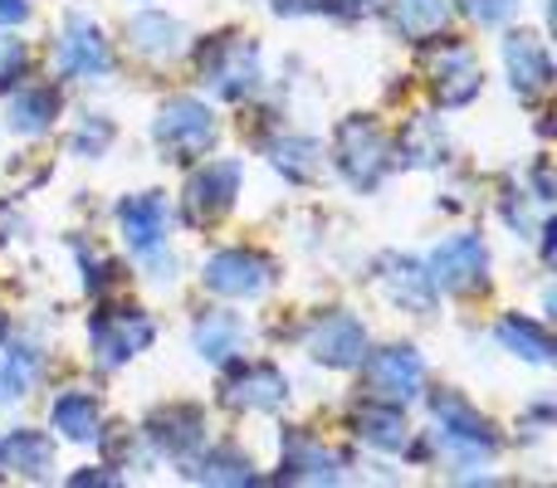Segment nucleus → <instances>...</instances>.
I'll use <instances>...</instances> for the list:
<instances>
[{
    "label": "nucleus",
    "instance_id": "f257e3e1",
    "mask_svg": "<svg viewBox=\"0 0 557 488\" xmlns=\"http://www.w3.org/2000/svg\"><path fill=\"white\" fill-rule=\"evenodd\" d=\"M117 225H123V240L133 249L137 259H147L152 264V278H166L172 284V268L176 259L166 254V230H172V205H166V196L157 191H143V196H127L123 205H117Z\"/></svg>",
    "mask_w": 557,
    "mask_h": 488
},
{
    "label": "nucleus",
    "instance_id": "f03ea898",
    "mask_svg": "<svg viewBox=\"0 0 557 488\" xmlns=\"http://www.w3.org/2000/svg\"><path fill=\"white\" fill-rule=\"evenodd\" d=\"M215 133H221L215 113L206 103H196V98H172L152 123L157 147H162L172 162H196V157H206L215 147Z\"/></svg>",
    "mask_w": 557,
    "mask_h": 488
},
{
    "label": "nucleus",
    "instance_id": "7ed1b4c3",
    "mask_svg": "<svg viewBox=\"0 0 557 488\" xmlns=\"http://www.w3.org/2000/svg\"><path fill=\"white\" fill-rule=\"evenodd\" d=\"M333 157L357 191H372V186L392 172V147H386L382 127H376L372 117H347V123L337 127Z\"/></svg>",
    "mask_w": 557,
    "mask_h": 488
},
{
    "label": "nucleus",
    "instance_id": "20e7f679",
    "mask_svg": "<svg viewBox=\"0 0 557 488\" xmlns=\"http://www.w3.org/2000/svg\"><path fill=\"white\" fill-rule=\"evenodd\" d=\"M201 78L221 98H245L260 88V49L245 35H221L201 49Z\"/></svg>",
    "mask_w": 557,
    "mask_h": 488
},
{
    "label": "nucleus",
    "instance_id": "39448f33",
    "mask_svg": "<svg viewBox=\"0 0 557 488\" xmlns=\"http://www.w3.org/2000/svg\"><path fill=\"white\" fill-rule=\"evenodd\" d=\"M431 411H435V425H441V445L455 454V460H494V450H499V440H494V430H490V421H484L480 411H474L470 401H460V396H450V391H441L431 401Z\"/></svg>",
    "mask_w": 557,
    "mask_h": 488
},
{
    "label": "nucleus",
    "instance_id": "423d86ee",
    "mask_svg": "<svg viewBox=\"0 0 557 488\" xmlns=\"http://www.w3.org/2000/svg\"><path fill=\"white\" fill-rule=\"evenodd\" d=\"M152 333L157 327L143 308H108V313H94V323H88V342H94V356L103 366L133 362L137 352H147Z\"/></svg>",
    "mask_w": 557,
    "mask_h": 488
},
{
    "label": "nucleus",
    "instance_id": "0eeeda50",
    "mask_svg": "<svg viewBox=\"0 0 557 488\" xmlns=\"http://www.w3.org/2000/svg\"><path fill=\"white\" fill-rule=\"evenodd\" d=\"M357 366H362V376H367L376 401H392V405H406L411 396H421V386H425V362L416 356V347L367 352Z\"/></svg>",
    "mask_w": 557,
    "mask_h": 488
},
{
    "label": "nucleus",
    "instance_id": "6e6552de",
    "mask_svg": "<svg viewBox=\"0 0 557 488\" xmlns=\"http://www.w3.org/2000/svg\"><path fill=\"white\" fill-rule=\"evenodd\" d=\"M201 278L221 298H260L274 284V259L255 254V249H221L206 259Z\"/></svg>",
    "mask_w": 557,
    "mask_h": 488
},
{
    "label": "nucleus",
    "instance_id": "1a4fd4ad",
    "mask_svg": "<svg viewBox=\"0 0 557 488\" xmlns=\"http://www.w3.org/2000/svg\"><path fill=\"white\" fill-rule=\"evenodd\" d=\"M425 274H431V284L441 288V293H470V288H480L484 274H490V249H484L480 235H455V240H445L431 254Z\"/></svg>",
    "mask_w": 557,
    "mask_h": 488
},
{
    "label": "nucleus",
    "instance_id": "9d476101",
    "mask_svg": "<svg viewBox=\"0 0 557 488\" xmlns=\"http://www.w3.org/2000/svg\"><path fill=\"white\" fill-rule=\"evenodd\" d=\"M240 196V162H206L186 182V221L191 225H215Z\"/></svg>",
    "mask_w": 557,
    "mask_h": 488
},
{
    "label": "nucleus",
    "instance_id": "9b49d317",
    "mask_svg": "<svg viewBox=\"0 0 557 488\" xmlns=\"http://www.w3.org/2000/svg\"><path fill=\"white\" fill-rule=\"evenodd\" d=\"M113 68L108 59V39L98 35V25L88 15L64 20V39H59V74L64 78H103Z\"/></svg>",
    "mask_w": 557,
    "mask_h": 488
},
{
    "label": "nucleus",
    "instance_id": "f8f14e48",
    "mask_svg": "<svg viewBox=\"0 0 557 488\" xmlns=\"http://www.w3.org/2000/svg\"><path fill=\"white\" fill-rule=\"evenodd\" d=\"M308 352L323 366H357L367 356V327L352 313H327L308 333Z\"/></svg>",
    "mask_w": 557,
    "mask_h": 488
},
{
    "label": "nucleus",
    "instance_id": "ddd939ff",
    "mask_svg": "<svg viewBox=\"0 0 557 488\" xmlns=\"http://www.w3.org/2000/svg\"><path fill=\"white\" fill-rule=\"evenodd\" d=\"M284 401H288V381L270 362H250L225 381V405H235V411H278Z\"/></svg>",
    "mask_w": 557,
    "mask_h": 488
},
{
    "label": "nucleus",
    "instance_id": "4468645a",
    "mask_svg": "<svg viewBox=\"0 0 557 488\" xmlns=\"http://www.w3.org/2000/svg\"><path fill=\"white\" fill-rule=\"evenodd\" d=\"M147 440L162 454H172V460H191L206 445V415L196 405H166V411H157L147 421Z\"/></svg>",
    "mask_w": 557,
    "mask_h": 488
},
{
    "label": "nucleus",
    "instance_id": "2eb2a0df",
    "mask_svg": "<svg viewBox=\"0 0 557 488\" xmlns=\"http://www.w3.org/2000/svg\"><path fill=\"white\" fill-rule=\"evenodd\" d=\"M480 64H474V54L465 45H441V59H435V98H441V108H465L474 93H480Z\"/></svg>",
    "mask_w": 557,
    "mask_h": 488
},
{
    "label": "nucleus",
    "instance_id": "dca6fc26",
    "mask_svg": "<svg viewBox=\"0 0 557 488\" xmlns=\"http://www.w3.org/2000/svg\"><path fill=\"white\" fill-rule=\"evenodd\" d=\"M504 64H509L513 93L519 98H539L543 88L553 84V59H548V49H543V39H533V35L504 39Z\"/></svg>",
    "mask_w": 557,
    "mask_h": 488
},
{
    "label": "nucleus",
    "instance_id": "f3484780",
    "mask_svg": "<svg viewBox=\"0 0 557 488\" xmlns=\"http://www.w3.org/2000/svg\"><path fill=\"white\" fill-rule=\"evenodd\" d=\"M278 479L288 484H337L343 479V460L333 450H323L308 435H284V470Z\"/></svg>",
    "mask_w": 557,
    "mask_h": 488
},
{
    "label": "nucleus",
    "instance_id": "a211bd4d",
    "mask_svg": "<svg viewBox=\"0 0 557 488\" xmlns=\"http://www.w3.org/2000/svg\"><path fill=\"white\" fill-rule=\"evenodd\" d=\"M127 45L147 59H176L186 49V25L162 10H143V15L127 20Z\"/></svg>",
    "mask_w": 557,
    "mask_h": 488
},
{
    "label": "nucleus",
    "instance_id": "6ab92c4d",
    "mask_svg": "<svg viewBox=\"0 0 557 488\" xmlns=\"http://www.w3.org/2000/svg\"><path fill=\"white\" fill-rule=\"evenodd\" d=\"M352 425H357V435H362L367 445H376V450H401V445L411 440V425H406L401 405H392V401H367V405H357Z\"/></svg>",
    "mask_w": 557,
    "mask_h": 488
},
{
    "label": "nucleus",
    "instance_id": "aec40b11",
    "mask_svg": "<svg viewBox=\"0 0 557 488\" xmlns=\"http://www.w3.org/2000/svg\"><path fill=\"white\" fill-rule=\"evenodd\" d=\"M0 464L25 474V479H45V474L54 470V445L39 430H10L5 440H0Z\"/></svg>",
    "mask_w": 557,
    "mask_h": 488
},
{
    "label": "nucleus",
    "instance_id": "412c9836",
    "mask_svg": "<svg viewBox=\"0 0 557 488\" xmlns=\"http://www.w3.org/2000/svg\"><path fill=\"white\" fill-rule=\"evenodd\" d=\"M49 421H54V430L64 435V440L74 445H88V440H103V415H98V401L84 391H64L54 401V411H49Z\"/></svg>",
    "mask_w": 557,
    "mask_h": 488
},
{
    "label": "nucleus",
    "instance_id": "4be33fe9",
    "mask_svg": "<svg viewBox=\"0 0 557 488\" xmlns=\"http://www.w3.org/2000/svg\"><path fill=\"white\" fill-rule=\"evenodd\" d=\"M240 347H245V323L235 313H206L196 323V352L206 362H231Z\"/></svg>",
    "mask_w": 557,
    "mask_h": 488
},
{
    "label": "nucleus",
    "instance_id": "5701e85b",
    "mask_svg": "<svg viewBox=\"0 0 557 488\" xmlns=\"http://www.w3.org/2000/svg\"><path fill=\"white\" fill-rule=\"evenodd\" d=\"M59 113V93L54 88H20L15 98H10V127L15 133H49V123H54Z\"/></svg>",
    "mask_w": 557,
    "mask_h": 488
},
{
    "label": "nucleus",
    "instance_id": "b1692460",
    "mask_svg": "<svg viewBox=\"0 0 557 488\" xmlns=\"http://www.w3.org/2000/svg\"><path fill=\"white\" fill-rule=\"evenodd\" d=\"M499 342L509 347L513 356L533 362V366H548L553 362V337L543 333L533 317H504V323H499Z\"/></svg>",
    "mask_w": 557,
    "mask_h": 488
},
{
    "label": "nucleus",
    "instance_id": "393cba45",
    "mask_svg": "<svg viewBox=\"0 0 557 488\" xmlns=\"http://www.w3.org/2000/svg\"><path fill=\"white\" fill-rule=\"evenodd\" d=\"M186 479H196V484H255V470L240 450H206L201 460H191Z\"/></svg>",
    "mask_w": 557,
    "mask_h": 488
},
{
    "label": "nucleus",
    "instance_id": "a878e982",
    "mask_svg": "<svg viewBox=\"0 0 557 488\" xmlns=\"http://www.w3.org/2000/svg\"><path fill=\"white\" fill-rule=\"evenodd\" d=\"M386 15H392V25L401 35L421 39L445 25V0H386Z\"/></svg>",
    "mask_w": 557,
    "mask_h": 488
},
{
    "label": "nucleus",
    "instance_id": "bb28decb",
    "mask_svg": "<svg viewBox=\"0 0 557 488\" xmlns=\"http://www.w3.org/2000/svg\"><path fill=\"white\" fill-rule=\"evenodd\" d=\"M386 284H392V298L396 303H406V308H431V293H435V284H431V274H425L416 259H386Z\"/></svg>",
    "mask_w": 557,
    "mask_h": 488
},
{
    "label": "nucleus",
    "instance_id": "cd10ccee",
    "mask_svg": "<svg viewBox=\"0 0 557 488\" xmlns=\"http://www.w3.org/2000/svg\"><path fill=\"white\" fill-rule=\"evenodd\" d=\"M401 157H406V162H416V166L445 162V133L431 123V117H421V123H411V133H406Z\"/></svg>",
    "mask_w": 557,
    "mask_h": 488
},
{
    "label": "nucleus",
    "instance_id": "c85d7f7f",
    "mask_svg": "<svg viewBox=\"0 0 557 488\" xmlns=\"http://www.w3.org/2000/svg\"><path fill=\"white\" fill-rule=\"evenodd\" d=\"M274 166L284 176H294V182H308V176L318 172V147L304 142V137H294V142H278L274 147Z\"/></svg>",
    "mask_w": 557,
    "mask_h": 488
},
{
    "label": "nucleus",
    "instance_id": "c756f323",
    "mask_svg": "<svg viewBox=\"0 0 557 488\" xmlns=\"http://www.w3.org/2000/svg\"><path fill=\"white\" fill-rule=\"evenodd\" d=\"M108 142H113V123H108V117H88L69 147H74V157H103Z\"/></svg>",
    "mask_w": 557,
    "mask_h": 488
},
{
    "label": "nucleus",
    "instance_id": "7c9ffc66",
    "mask_svg": "<svg viewBox=\"0 0 557 488\" xmlns=\"http://www.w3.org/2000/svg\"><path fill=\"white\" fill-rule=\"evenodd\" d=\"M25 64H29V49H25V39H10V35H0V93H5L10 84H20V74H25Z\"/></svg>",
    "mask_w": 557,
    "mask_h": 488
},
{
    "label": "nucleus",
    "instance_id": "2f4dec72",
    "mask_svg": "<svg viewBox=\"0 0 557 488\" xmlns=\"http://www.w3.org/2000/svg\"><path fill=\"white\" fill-rule=\"evenodd\" d=\"M519 10V0H465V15L480 20V25H499Z\"/></svg>",
    "mask_w": 557,
    "mask_h": 488
},
{
    "label": "nucleus",
    "instance_id": "473e14b6",
    "mask_svg": "<svg viewBox=\"0 0 557 488\" xmlns=\"http://www.w3.org/2000/svg\"><path fill=\"white\" fill-rule=\"evenodd\" d=\"M78 259H84V284H88V293H103V288L117 284V264H108V259H98V254H78Z\"/></svg>",
    "mask_w": 557,
    "mask_h": 488
},
{
    "label": "nucleus",
    "instance_id": "72a5a7b5",
    "mask_svg": "<svg viewBox=\"0 0 557 488\" xmlns=\"http://www.w3.org/2000/svg\"><path fill=\"white\" fill-rule=\"evenodd\" d=\"M278 15H323V10H333L327 0H274Z\"/></svg>",
    "mask_w": 557,
    "mask_h": 488
},
{
    "label": "nucleus",
    "instance_id": "f704fd0d",
    "mask_svg": "<svg viewBox=\"0 0 557 488\" xmlns=\"http://www.w3.org/2000/svg\"><path fill=\"white\" fill-rule=\"evenodd\" d=\"M29 0H0V25H25Z\"/></svg>",
    "mask_w": 557,
    "mask_h": 488
},
{
    "label": "nucleus",
    "instance_id": "c9c22d12",
    "mask_svg": "<svg viewBox=\"0 0 557 488\" xmlns=\"http://www.w3.org/2000/svg\"><path fill=\"white\" fill-rule=\"evenodd\" d=\"M15 401V386H10V366H5V347H0V405Z\"/></svg>",
    "mask_w": 557,
    "mask_h": 488
}]
</instances>
